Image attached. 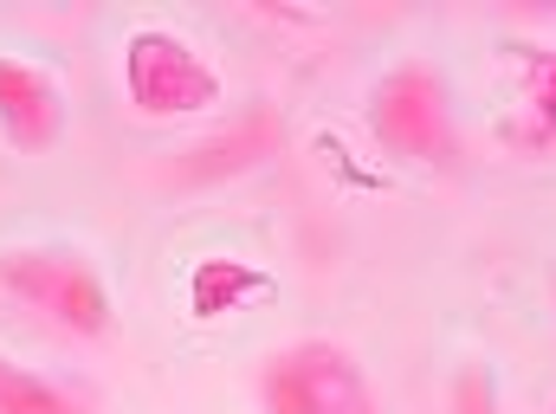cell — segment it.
<instances>
[{"instance_id":"cell-10","label":"cell","mask_w":556,"mask_h":414,"mask_svg":"<svg viewBox=\"0 0 556 414\" xmlns=\"http://www.w3.org/2000/svg\"><path fill=\"white\" fill-rule=\"evenodd\" d=\"M453 414H498V382H492V369H459V382H453Z\"/></svg>"},{"instance_id":"cell-7","label":"cell","mask_w":556,"mask_h":414,"mask_svg":"<svg viewBox=\"0 0 556 414\" xmlns=\"http://www.w3.org/2000/svg\"><path fill=\"white\" fill-rule=\"evenodd\" d=\"M273 149H278V117L273 111H247L233 130H220V137H207V142L188 149L181 181H220V175H240V168L266 162Z\"/></svg>"},{"instance_id":"cell-5","label":"cell","mask_w":556,"mask_h":414,"mask_svg":"<svg viewBox=\"0 0 556 414\" xmlns=\"http://www.w3.org/2000/svg\"><path fill=\"white\" fill-rule=\"evenodd\" d=\"M492 137L518 155L556 149V39H498L492 46Z\"/></svg>"},{"instance_id":"cell-11","label":"cell","mask_w":556,"mask_h":414,"mask_svg":"<svg viewBox=\"0 0 556 414\" xmlns=\"http://www.w3.org/2000/svg\"><path fill=\"white\" fill-rule=\"evenodd\" d=\"M544 414H556V402H551V409H544Z\"/></svg>"},{"instance_id":"cell-4","label":"cell","mask_w":556,"mask_h":414,"mask_svg":"<svg viewBox=\"0 0 556 414\" xmlns=\"http://www.w3.org/2000/svg\"><path fill=\"white\" fill-rule=\"evenodd\" d=\"M124 98L149 124H175V117L214 111L227 98V85L201 59V46L181 39L175 26H137L124 39Z\"/></svg>"},{"instance_id":"cell-8","label":"cell","mask_w":556,"mask_h":414,"mask_svg":"<svg viewBox=\"0 0 556 414\" xmlns=\"http://www.w3.org/2000/svg\"><path fill=\"white\" fill-rule=\"evenodd\" d=\"M0 414H91V409H85L78 389L52 382V376L13 363V356L0 350Z\"/></svg>"},{"instance_id":"cell-3","label":"cell","mask_w":556,"mask_h":414,"mask_svg":"<svg viewBox=\"0 0 556 414\" xmlns=\"http://www.w3.org/2000/svg\"><path fill=\"white\" fill-rule=\"evenodd\" d=\"M260 414H382V396L350 343L298 337L260 369Z\"/></svg>"},{"instance_id":"cell-9","label":"cell","mask_w":556,"mask_h":414,"mask_svg":"<svg viewBox=\"0 0 556 414\" xmlns=\"http://www.w3.org/2000/svg\"><path fill=\"white\" fill-rule=\"evenodd\" d=\"M247 291H266V273H253V266H240V260H201L194 278H188L194 317H220V311H233Z\"/></svg>"},{"instance_id":"cell-1","label":"cell","mask_w":556,"mask_h":414,"mask_svg":"<svg viewBox=\"0 0 556 414\" xmlns=\"http://www.w3.org/2000/svg\"><path fill=\"white\" fill-rule=\"evenodd\" d=\"M363 124L376 149H389L408 168H453L459 162V124H453V85L427 59H408L369 85Z\"/></svg>"},{"instance_id":"cell-6","label":"cell","mask_w":556,"mask_h":414,"mask_svg":"<svg viewBox=\"0 0 556 414\" xmlns=\"http://www.w3.org/2000/svg\"><path fill=\"white\" fill-rule=\"evenodd\" d=\"M65 85L26 59V52H0V142L20 155H46L65 142Z\"/></svg>"},{"instance_id":"cell-2","label":"cell","mask_w":556,"mask_h":414,"mask_svg":"<svg viewBox=\"0 0 556 414\" xmlns=\"http://www.w3.org/2000/svg\"><path fill=\"white\" fill-rule=\"evenodd\" d=\"M0 291L13 304H26L39 324L65 330V337H104L111 330V285L98 278V266L78 253V247H7L0 253Z\"/></svg>"}]
</instances>
